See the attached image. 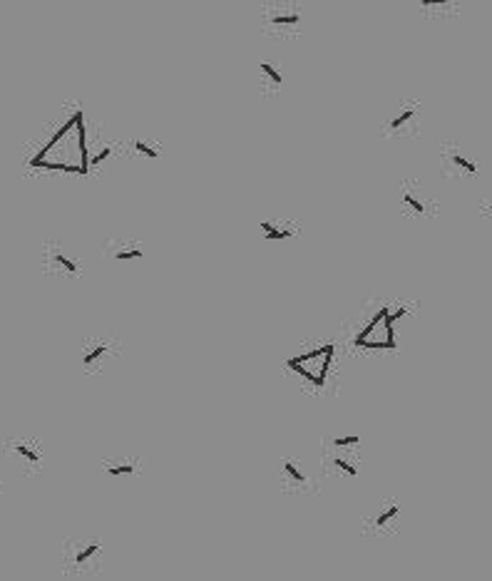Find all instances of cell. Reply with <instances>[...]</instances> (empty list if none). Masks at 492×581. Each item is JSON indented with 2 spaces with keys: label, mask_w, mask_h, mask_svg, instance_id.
Instances as JSON below:
<instances>
[{
  "label": "cell",
  "mask_w": 492,
  "mask_h": 581,
  "mask_svg": "<svg viewBox=\"0 0 492 581\" xmlns=\"http://www.w3.org/2000/svg\"><path fill=\"white\" fill-rule=\"evenodd\" d=\"M418 112H420V102L418 100H405V102H400L398 107H393V110L388 112L386 122H383V135L386 137L403 135V132L415 122Z\"/></svg>",
  "instance_id": "obj_6"
},
{
  "label": "cell",
  "mask_w": 492,
  "mask_h": 581,
  "mask_svg": "<svg viewBox=\"0 0 492 581\" xmlns=\"http://www.w3.org/2000/svg\"><path fill=\"white\" fill-rule=\"evenodd\" d=\"M440 159H443V169H445L448 174L455 172L457 177H477V164L472 162L457 144H445Z\"/></svg>",
  "instance_id": "obj_9"
},
{
  "label": "cell",
  "mask_w": 492,
  "mask_h": 581,
  "mask_svg": "<svg viewBox=\"0 0 492 581\" xmlns=\"http://www.w3.org/2000/svg\"><path fill=\"white\" fill-rule=\"evenodd\" d=\"M259 77H262V89L264 92H278L283 87V75L281 70L273 63H262L259 65Z\"/></svg>",
  "instance_id": "obj_12"
},
{
  "label": "cell",
  "mask_w": 492,
  "mask_h": 581,
  "mask_svg": "<svg viewBox=\"0 0 492 581\" xmlns=\"http://www.w3.org/2000/svg\"><path fill=\"white\" fill-rule=\"evenodd\" d=\"M331 361H333V346L328 343V346H321V348H316V351L304 353V356H299V358H291L286 366L291 368L293 373L304 375L309 382H314L316 387H324Z\"/></svg>",
  "instance_id": "obj_2"
},
{
  "label": "cell",
  "mask_w": 492,
  "mask_h": 581,
  "mask_svg": "<svg viewBox=\"0 0 492 581\" xmlns=\"http://www.w3.org/2000/svg\"><path fill=\"white\" fill-rule=\"evenodd\" d=\"M405 308H400L395 316L388 313V308L383 306L376 316L371 318V323L361 330V335L356 338V346H366V348H395V328H393V320L403 316Z\"/></svg>",
  "instance_id": "obj_1"
},
{
  "label": "cell",
  "mask_w": 492,
  "mask_h": 581,
  "mask_svg": "<svg viewBox=\"0 0 492 581\" xmlns=\"http://www.w3.org/2000/svg\"><path fill=\"white\" fill-rule=\"evenodd\" d=\"M135 470H137L135 462H127V460H125V462H122V460H120V462H107V465H105V472H107V475H112V477L132 475Z\"/></svg>",
  "instance_id": "obj_13"
},
{
  "label": "cell",
  "mask_w": 492,
  "mask_h": 581,
  "mask_svg": "<svg viewBox=\"0 0 492 581\" xmlns=\"http://www.w3.org/2000/svg\"><path fill=\"white\" fill-rule=\"evenodd\" d=\"M480 214L492 216V201H487V204H482V206H480Z\"/></svg>",
  "instance_id": "obj_20"
},
{
  "label": "cell",
  "mask_w": 492,
  "mask_h": 581,
  "mask_svg": "<svg viewBox=\"0 0 492 581\" xmlns=\"http://www.w3.org/2000/svg\"><path fill=\"white\" fill-rule=\"evenodd\" d=\"M42 273L53 278H78L82 273V266L65 244L47 241L42 246Z\"/></svg>",
  "instance_id": "obj_3"
},
{
  "label": "cell",
  "mask_w": 492,
  "mask_h": 581,
  "mask_svg": "<svg viewBox=\"0 0 492 581\" xmlns=\"http://www.w3.org/2000/svg\"><path fill=\"white\" fill-rule=\"evenodd\" d=\"M304 23V13L296 6H269L262 13L264 30L276 32H296Z\"/></svg>",
  "instance_id": "obj_5"
},
{
  "label": "cell",
  "mask_w": 492,
  "mask_h": 581,
  "mask_svg": "<svg viewBox=\"0 0 492 581\" xmlns=\"http://www.w3.org/2000/svg\"><path fill=\"white\" fill-rule=\"evenodd\" d=\"M6 452L16 460H20L25 470L30 472H37L42 467V447L32 437H13V440L6 442Z\"/></svg>",
  "instance_id": "obj_7"
},
{
  "label": "cell",
  "mask_w": 492,
  "mask_h": 581,
  "mask_svg": "<svg viewBox=\"0 0 492 581\" xmlns=\"http://www.w3.org/2000/svg\"><path fill=\"white\" fill-rule=\"evenodd\" d=\"M331 462H333V465L338 467V470L348 472V475H351V477H356V475H358V470H356V467H351L346 460H340V457H333V460H331Z\"/></svg>",
  "instance_id": "obj_19"
},
{
  "label": "cell",
  "mask_w": 492,
  "mask_h": 581,
  "mask_svg": "<svg viewBox=\"0 0 492 581\" xmlns=\"http://www.w3.org/2000/svg\"><path fill=\"white\" fill-rule=\"evenodd\" d=\"M100 551V542H90V544H85V549H78V554L73 556V566H82L85 561L90 559V556H94Z\"/></svg>",
  "instance_id": "obj_14"
},
{
  "label": "cell",
  "mask_w": 492,
  "mask_h": 581,
  "mask_svg": "<svg viewBox=\"0 0 492 581\" xmlns=\"http://www.w3.org/2000/svg\"><path fill=\"white\" fill-rule=\"evenodd\" d=\"M132 149H135L137 154H144V157H149V159H157L159 157V147H157V144H149V142H144V139H135V142H132Z\"/></svg>",
  "instance_id": "obj_15"
},
{
  "label": "cell",
  "mask_w": 492,
  "mask_h": 581,
  "mask_svg": "<svg viewBox=\"0 0 492 581\" xmlns=\"http://www.w3.org/2000/svg\"><path fill=\"white\" fill-rule=\"evenodd\" d=\"M283 472H286V477L293 482V485H306V475L299 470V465L293 460H286L283 462Z\"/></svg>",
  "instance_id": "obj_16"
},
{
  "label": "cell",
  "mask_w": 492,
  "mask_h": 581,
  "mask_svg": "<svg viewBox=\"0 0 492 581\" xmlns=\"http://www.w3.org/2000/svg\"><path fill=\"white\" fill-rule=\"evenodd\" d=\"M358 442H361L358 435H346V437H336L333 447H351V445H358Z\"/></svg>",
  "instance_id": "obj_18"
},
{
  "label": "cell",
  "mask_w": 492,
  "mask_h": 581,
  "mask_svg": "<svg viewBox=\"0 0 492 581\" xmlns=\"http://www.w3.org/2000/svg\"><path fill=\"white\" fill-rule=\"evenodd\" d=\"M400 201H403L405 209H410L418 216H425L430 211L428 199L423 196V192H420V187L415 182H403V187H400Z\"/></svg>",
  "instance_id": "obj_11"
},
{
  "label": "cell",
  "mask_w": 492,
  "mask_h": 581,
  "mask_svg": "<svg viewBox=\"0 0 492 581\" xmlns=\"http://www.w3.org/2000/svg\"><path fill=\"white\" fill-rule=\"evenodd\" d=\"M262 236L266 241H288L293 239V236L299 234V224L296 221H288V219H269V221H262Z\"/></svg>",
  "instance_id": "obj_10"
},
{
  "label": "cell",
  "mask_w": 492,
  "mask_h": 581,
  "mask_svg": "<svg viewBox=\"0 0 492 581\" xmlns=\"http://www.w3.org/2000/svg\"><path fill=\"white\" fill-rule=\"evenodd\" d=\"M102 254L112 261H140L144 258V246L130 236H110L102 244Z\"/></svg>",
  "instance_id": "obj_8"
},
{
  "label": "cell",
  "mask_w": 492,
  "mask_h": 581,
  "mask_svg": "<svg viewBox=\"0 0 492 581\" xmlns=\"http://www.w3.org/2000/svg\"><path fill=\"white\" fill-rule=\"evenodd\" d=\"M398 512H400V507H398V504H388V509H386V512H381V514H378V517H376V527H386V524L390 522V519H395V517H398Z\"/></svg>",
  "instance_id": "obj_17"
},
{
  "label": "cell",
  "mask_w": 492,
  "mask_h": 581,
  "mask_svg": "<svg viewBox=\"0 0 492 581\" xmlns=\"http://www.w3.org/2000/svg\"><path fill=\"white\" fill-rule=\"evenodd\" d=\"M117 353V343L110 338H85L80 363L85 373H102L112 356Z\"/></svg>",
  "instance_id": "obj_4"
}]
</instances>
